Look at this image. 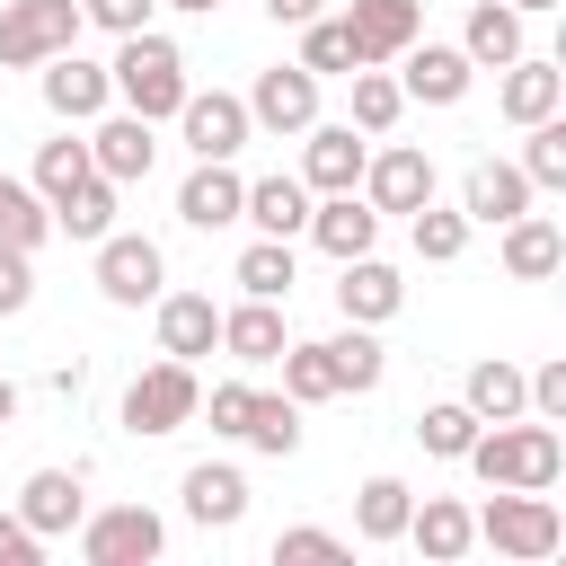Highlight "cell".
<instances>
[{
	"label": "cell",
	"instance_id": "6da1fadb",
	"mask_svg": "<svg viewBox=\"0 0 566 566\" xmlns=\"http://www.w3.org/2000/svg\"><path fill=\"white\" fill-rule=\"evenodd\" d=\"M486 486H557V469H566V442H557V424H539V416H504V424H478V442L460 451Z\"/></svg>",
	"mask_w": 566,
	"mask_h": 566
},
{
	"label": "cell",
	"instance_id": "7a4b0ae2",
	"mask_svg": "<svg viewBox=\"0 0 566 566\" xmlns=\"http://www.w3.org/2000/svg\"><path fill=\"white\" fill-rule=\"evenodd\" d=\"M124 53L106 62V80H115V97L142 115V124H168L177 106H186V53L159 35V27H133V35H115Z\"/></svg>",
	"mask_w": 566,
	"mask_h": 566
},
{
	"label": "cell",
	"instance_id": "3957f363",
	"mask_svg": "<svg viewBox=\"0 0 566 566\" xmlns=\"http://www.w3.org/2000/svg\"><path fill=\"white\" fill-rule=\"evenodd\" d=\"M469 522H478V539H486L495 557H522V566L557 557V539H566V522H557L548 486H495V495H486V513H469Z\"/></svg>",
	"mask_w": 566,
	"mask_h": 566
},
{
	"label": "cell",
	"instance_id": "277c9868",
	"mask_svg": "<svg viewBox=\"0 0 566 566\" xmlns=\"http://www.w3.org/2000/svg\"><path fill=\"white\" fill-rule=\"evenodd\" d=\"M195 398H203V380H195V363H177V354H159L150 371H133V389H124V433H142V442H159V433H177V424H195Z\"/></svg>",
	"mask_w": 566,
	"mask_h": 566
},
{
	"label": "cell",
	"instance_id": "5b68a950",
	"mask_svg": "<svg viewBox=\"0 0 566 566\" xmlns=\"http://www.w3.org/2000/svg\"><path fill=\"white\" fill-rule=\"evenodd\" d=\"M80 27H88L80 0H9V9H0V62H9V71H35V62L71 53Z\"/></svg>",
	"mask_w": 566,
	"mask_h": 566
},
{
	"label": "cell",
	"instance_id": "8992f818",
	"mask_svg": "<svg viewBox=\"0 0 566 566\" xmlns=\"http://www.w3.org/2000/svg\"><path fill=\"white\" fill-rule=\"evenodd\" d=\"M168 548V522L150 504H106V513H80V557L88 566H150Z\"/></svg>",
	"mask_w": 566,
	"mask_h": 566
},
{
	"label": "cell",
	"instance_id": "52a82bcc",
	"mask_svg": "<svg viewBox=\"0 0 566 566\" xmlns=\"http://www.w3.org/2000/svg\"><path fill=\"white\" fill-rule=\"evenodd\" d=\"M97 292H106L115 310L159 301V292H168V256H159V239H142V230H106V239H97Z\"/></svg>",
	"mask_w": 566,
	"mask_h": 566
},
{
	"label": "cell",
	"instance_id": "ba28073f",
	"mask_svg": "<svg viewBox=\"0 0 566 566\" xmlns=\"http://www.w3.org/2000/svg\"><path fill=\"white\" fill-rule=\"evenodd\" d=\"M177 133H186V150H195V159H239L256 124H248V97H230V88H186Z\"/></svg>",
	"mask_w": 566,
	"mask_h": 566
},
{
	"label": "cell",
	"instance_id": "9c48e42d",
	"mask_svg": "<svg viewBox=\"0 0 566 566\" xmlns=\"http://www.w3.org/2000/svg\"><path fill=\"white\" fill-rule=\"evenodd\" d=\"M248 124L256 133H310L318 124V80L301 71V62H274V71H256V88H248Z\"/></svg>",
	"mask_w": 566,
	"mask_h": 566
},
{
	"label": "cell",
	"instance_id": "30bf717a",
	"mask_svg": "<svg viewBox=\"0 0 566 566\" xmlns=\"http://www.w3.org/2000/svg\"><path fill=\"white\" fill-rule=\"evenodd\" d=\"M345 35H354V71L363 62H398L424 35V0H345Z\"/></svg>",
	"mask_w": 566,
	"mask_h": 566
},
{
	"label": "cell",
	"instance_id": "8fae6325",
	"mask_svg": "<svg viewBox=\"0 0 566 566\" xmlns=\"http://www.w3.org/2000/svg\"><path fill=\"white\" fill-rule=\"evenodd\" d=\"M354 195H363L380 221H389V212H416V203H433V159H424V150H407V142H398V150H371Z\"/></svg>",
	"mask_w": 566,
	"mask_h": 566
},
{
	"label": "cell",
	"instance_id": "7c38bea8",
	"mask_svg": "<svg viewBox=\"0 0 566 566\" xmlns=\"http://www.w3.org/2000/svg\"><path fill=\"white\" fill-rule=\"evenodd\" d=\"M469 80H478V62H469L460 44L416 35V44L398 53V88H407V97H424V106H460V97H469Z\"/></svg>",
	"mask_w": 566,
	"mask_h": 566
},
{
	"label": "cell",
	"instance_id": "4fadbf2b",
	"mask_svg": "<svg viewBox=\"0 0 566 566\" xmlns=\"http://www.w3.org/2000/svg\"><path fill=\"white\" fill-rule=\"evenodd\" d=\"M35 71H44V106H53L62 124H97V115L115 106L106 62H80V44H71V53H53V62H35Z\"/></svg>",
	"mask_w": 566,
	"mask_h": 566
},
{
	"label": "cell",
	"instance_id": "5bb4252c",
	"mask_svg": "<svg viewBox=\"0 0 566 566\" xmlns=\"http://www.w3.org/2000/svg\"><path fill=\"white\" fill-rule=\"evenodd\" d=\"M363 159H371V142H354V124H310L301 133V186L310 195H354Z\"/></svg>",
	"mask_w": 566,
	"mask_h": 566
},
{
	"label": "cell",
	"instance_id": "9a60e30c",
	"mask_svg": "<svg viewBox=\"0 0 566 566\" xmlns=\"http://www.w3.org/2000/svg\"><path fill=\"white\" fill-rule=\"evenodd\" d=\"M80 513H88V469H35V478L18 486V522H27L35 539L80 531Z\"/></svg>",
	"mask_w": 566,
	"mask_h": 566
},
{
	"label": "cell",
	"instance_id": "2e32d148",
	"mask_svg": "<svg viewBox=\"0 0 566 566\" xmlns=\"http://www.w3.org/2000/svg\"><path fill=\"white\" fill-rule=\"evenodd\" d=\"M150 159H159V142H150V124L124 106V115H97V133H88V168L97 177H115V186H142L150 177Z\"/></svg>",
	"mask_w": 566,
	"mask_h": 566
},
{
	"label": "cell",
	"instance_id": "e0dca14e",
	"mask_svg": "<svg viewBox=\"0 0 566 566\" xmlns=\"http://www.w3.org/2000/svg\"><path fill=\"white\" fill-rule=\"evenodd\" d=\"M239 203H248V177H239L230 159H195V177L177 186V221H186V230H230Z\"/></svg>",
	"mask_w": 566,
	"mask_h": 566
},
{
	"label": "cell",
	"instance_id": "ac0fdd59",
	"mask_svg": "<svg viewBox=\"0 0 566 566\" xmlns=\"http://www.w3.org/2000/svg\"><path fill=\"white\" fill-rule=\"evenodd\" d=\"M336 310H345L354 327H380V318H398V310H407V283H398V265H380L371 248H363V256H345V274H336Z\"/></svg>",
	"mask_w": 566,
	"mask_h": 566
},
{
	"label": "cell",
	"instance_id": "d6986e66",
	"mask_svg": "<svg viewBox=\"0 0 566 566\" xmlns=\"http://www.w3.org/2000/svg\"><path fill=\"white\" fill-rule=\"evenodd\" d=\"M283 345H292V327H283V301H256V292H239V310H221V354H230V363L265 371Z\"/></svg>",
	"mask_w": 566,
	"mask_h": 566
},
{
	"label": "cell",
	"instance_id": "ffe728a7",
	"mask_svg": "<svg viewBox=\"0 0 566 566\" xmlns=\"http://www.w3.org/2000/svg\"><path fill=\"white\" fill-rule=\"evenodd\" d=\"M150 310H159V354L203 363V354L221 345V310H212V292H159Z\"/></svg>",
	"mask_w": 566,
	"mask_h": 566
},
{
	"label": "cell",
	"instance_id": "44dd1931",
	"mask_svg": "<svg viewBox=\"0 0 566 566\" xmlns=\"http://www.w3.org/2000/svg\"><path fill=\"white\" fill-rule=\"evenodd\" d=\"M398 539H416L433 566H460V557L478 548V522H469L460 495H424V504H407V531H398Z\"/></svg>",
	"mask_w": 566,
	"mask_h": 566
},
{
	"label": "cell",
	"instance_id": "7402d4cb",
	"mask_svg": "<svg viewBox=\"0 0 566 566\" xmlns=\"http://www.w3.org/2000/svg\"><path fill=\"white\" fill-rule=\"evenodd\" d=\"M495 106H504V124H539V115H557V106H566V71H557V62H539V53H513V62H504Z\"/></svg>",
	"mask_w": 566,
	"mask_h": 566
},
{
	"label": "cell",
	"instance_id": "603a6c76",
	"mask_svg": "<svg viewBox=\"0 0 566 566\" xmlns=\"http://www.w3.org/2000/svg\"><path fill=\"white\" fill-rule=\"evenodd\" d=\"M460 212H469V221H486V230H504L513 212H531V177H522L513 159H478V168H469V186H460Z\"/></svg>",
	"mask_w": 566,
	"mask_h": 566
},
{
	"label": "cell",
	"instance_id": "cb8c5ba5",
	"mask_svg": "<svg viewBox=\"0 0 566 566\" xmlns=\"http://www.w3.org/2000/svg\"><path fill=\"white\" fill-rule=\"evenodd\" d=\"M310 239L345 265V256H363V248H380V212L363 203V195H318L310 203Z\"/></svg>",
	"mask_w": 566,
	"mask_h": 566
},
{
	"label": "cell",
	"instance_id": "d4e9b609",
	"mask_svg": "<svg viewBox=\"0 0 566 566\" xmlns=\"http://www.w3.org/2000/svg\"><path fill=\"white\" fill-rule=\"evenodd\" d=\"M557 265H566V230L548 212H513L504 221V274L513 283H548Z\"/></svg>",
	"mask_w": 566,
	"mask_h": 566
},
{
	"label": "cell",
	"instance_id": "484cf974",
	"mask_svg": "<svg viewBox=\"0 0 566 566\" xmlns=\"http://www.w3.org/2000/svg\"><path fill=\"white\" fill-rule=\"evenodd\" d=\"M177 495H186V522H203V531H230V522L248 513V478H239L230 460H195Z\"/></svg>",
	"mask_w": 566,
	"mask_h": 566
},
{
	"label": "cell",
	"instance_id": "4316f807",
	"mask_svg": "<svg viewBox=\"0 0 566 566\" xmlns=\"http://www.w3.org/2000/svg\"><path fill=\"white\" fill-rule=\"evenodd\" d=\"M310 203H318V195H310L301 177H256L248 203H239V221H256V239H301V230H310Z\"/></svg>",
	"mask_w": 566,
	"mask_h": 566
},
{
	"label": "cell",
	"instance_id": "83f0119b",
	"mask_svg": "<svg viewBox=\"0 0 566 566\" xmlns=\"http://www.w3.org/2000/svg\"><path fill=\"white\" fill-rule=\"evenodd\" d=\"M460 53H469L478 71H504V62L522 53V9H513V0H478L469 27H460Z\"/></svg>",
	"mask_w": 566,
	"mask_h": 566
},
{
	"label": "cell",
	"instance_id": "f1b7e54d",
	"mask_svg": "<svg viewBox=\"0 0 566 566\" xmlns=\"http://www.w3.org/2000/svg\"><path fill=\"white\" fill-rule=\"evenodd\" d=\"M460 407H469L478 424H504V416H531V407H522V371H513L504 354H486V363H469V380H460Z\"/></svg>",
	"mask_w": 566,
	"mask_h": 566
},
{
	"label": "cell",
	"instance_id": "f546056e",
	"mask_svg": "<svg viewBox=\"0 0 566 566\" xmlns=\"http://www.w3.org/2000/svg\"><path fill=\"white\" fill-rule=\"evenodd\" d=\"M318 345H327V363H336V398H363V389H380L389 354H380V336H371V327H354V318H345V336H318Z\"/></svg>",
	"mask_w": 566,
	"mask_h": 566
},
{
	"label": "cell",
	"instance_id": "4dcf8cb0",
	"mask_svg": "<svg viewBox=\"0 0 566 566\" xmlns=\"http://www.w3.org/2000/svg\"><path fill=\"white\" fill-rule=\"evenodd\" d=\"M239 442H248V451H265V460H292V451H301V407H292L283 389H256V398H248Z\"/></svg>",
	"mask_w": 566,
	"mask_h": 566
},
{
	"label": "cell",
	"instance_id": "1f68e13d",
	"mask_svg": "<svg viewBox=\"0 0 566 566\" xmlns=\"http://www.w3.org/2000/svg\"><path fill=\"white\" fill-rule=\"evenodd\" d=\"M115 195H124V186L88 168V177H80V186L53 203V230H71V239H106V230H115Z\"/></svg>",
	"mask_w": 566,
	"mask_h": 566
},
{
	"label": "cell",
	"instance_id": "d6a6232c",
	"mask_svg": "<svg viewBox=\"0 0 566 566\" xmlns=\"http://www.w3.org/2000/svg\"><path fill=\"white\" fill-rule=\"evenodd\" d=\"M407 504H416L407 478H363V495H354V531H363L371 548H389V539L407 531Z\"/></svg>",
	"mask_w": 566,
	"mask_h": 566
},
{
	"label": "cell",
	"instance_id": "836d02e7",
	"mask_svg": "<svg viewBox=\"0 0 566 566\" xmlns=\"http://www.w3.org/2000/svg\"><path fill=\"white\" fill-rule=\"evenodd\" d=\"M44 239H53V203H44L27 177H0V248H27V256H35Z\"/></svg>",
	"mask_w": 566,
	"mask_h": 566
},
{
	"label": "cell",
	"instance_id": "e575fe53",
	"mask_svg": "<svg viewBox=\"0 0 566 566\" xmlns=\"http://www.w3.org/2000/svg\"><path fill=\"white\" fill-rule=\"evenodd\" d=\"M230 283L256 292V301H292V283H301L292 239H256V248H239V274H230Z\"/></svg>",
	"mask_w": 566,
	"mask_h": 566
},
{
	"label": "cell",
	"instance_id": "d590c367",
	"mask_svg": "<svg viewBox=\"0 0 566 566\" xmlns=\"http://www.w3.org/2000/svg\"><path fill=\"white\" fill-rule=\"evenodd\" d=\"M513 168L531 177V195H557V186H566V124H557V115L522 124V159H513Z\"/></svg>",
	"mask_w": 566,
	"mask_h": 566
},
{
	"label": "cell",
	"instance_id": "8d00e7d4",
	"mask_svg": "<svg viewBox=\"0 0 566 566\" xmlns=\"http://www.w3.org/2000/svg\"><path fill=\"white\" fill-rule=\"evenodd\" d=\"M345 80H354V133H389L398 106H407V88L389 80V62H363V71H345Z\"/></svg>",
	"mask_w": 566,
	"mask_h": 566
},
{
	"label": "cell",
	"instance_id": "74e56055",
	"mask_svg": "<svg viewBox=\"0 0 566 566\" xmlns=\"http://www.w3.org/2000/svg\"><path fill=\"white\" fill-rule=\"evenodd\" d=\"M407 239H416V256H424V265H451V256L469 248V212H442V203H416V212H407Z\"/></svg>",
	"mask_w": 566,
	"mask_h": 566
},
{
	"label": "cell",
	"instance_id": "f35d334b",
	"mask_svg": "<svg viewBox=\"0 0 566 566\" xmlns=\"http://www.w3.org/2000/svg\"><path fill=\"white\" fill-rule=\"evenodd\" d=\"M274 363H283V398H292V407L336 398V363H327V345H283Z\"/></svg>",
	"mask_w": 566,
	"mask_h": 566
},
{
	"label": "cell",
	"instance_id": "ab89813d",
	"mask_svg": "<svg viewBox=\"0 0 566 566\" xmlns=\"http://www.w3.org/2000/svg\"><path fill=\"white\" fill-rule=\"evenodd\" d=\"M301 71H310V80H345V71H354L345 18H310V27H301Z\"/></svg>",
	"mask_w": 566,
	"mask_h": 566
},
{
	"label": "cell",
	"instance_id": "60d3db41",
	"mask_svg": "<svg viewBox=\"0 0 566 566\" xmlns=\"http://www.w3.org/2000/svg\"><path fill=\"white\" fill-rule=\"evenodd\" d=\"M80 177H88V142H71V133H62V142H44V150H35V177H27V186H35L44 203H62Z\"/></svg>",
	"mask_w": 566,
	"mask_h": 566
},
{
	"label": "cell",
	"instance_id": "b9f144b4",
	"mask_svg": "<svg viewBox=\"0 0 566 566\" xmlns=\"http://www.w3.org/2000/svg\"><path fill=\"white\" fill-rule=\"evenodd\" d=\"M416 442H424L433 460H460V451L478 442V416H469L460 398H442V407H424V416H416Z\"/></svg>",
	"mask_w": 566,
	"mask_h": 566
},
{
	"label": "cell",
	"instance_id": "7bdbcfd3",
	"mask_svg": "<svg viewBox=\"0 0 566 566\" xmlns=\"http://www.w3.org/2000/svg\"><path fill=\"white\" fill-rule=\"evenodd\" d=\"M248 398H256L248 380H221L212 398H195V416H212V433H230V442H239V424H248Z\"/></svg>",
	"mask_w": 566,
	"mask_h": 566
},
{
	"label": "cell",
	"instance_id": "ee69618b",
	"mask_svg": "<svg viewBox=\"0 0 566 566\" xmlns=\"http://www.w3.org/2000/svg\"><path fill=\"white\" fill-rule=\"evenodd\" d=\"M310 557H345V539H336V531H310V522L274 539V566H310Z\"/></svg>",
	"mask_w": 566,
	"mask_h": 566
},
{
	"label": "cell",
	"instance_id": "f6af8a7d",
	"mask_svg": "<svg viewBox=\"0 0 566 566\" xmlns=\"http://www.w3.org/2000/svg\"><path fill=\"white\" fill-rule=\"evenodd\" d=\"M35 301V265H27V248H0V318H18Z\"/></svg>",
	"mask_w": 566,
	"mask_h": 566
},
{
	"label": "cell",
	"instance_id": "bcb514c9",
	"mask_svg": "<svg viewBox=\"0 0 566 566\" xmlns=\"http://www.w3.org/2000/svg\"><path fill=\"white\" fill-rule=\"evenodd\" d=\"M150 9H159V0H80V18H88V27H106V35L150 27Z\"/></svg>",
	"mask_w": 566,
	"mask_h": 566
},
{
	"label": "cell",
	"instance_id": "7dc6e473",
	"mask_svg": "<svg viewBox=\"0 0 566 566\" xmlns=\"http://www.w3.org/2000/svg\"><path fill=\"white\" fill-rule=\"evenodd\" d=\"M35 557H44V539H35V531L18 522V504H9V513H0V566H35Z\"/></svg>",
	"mask_w": 566,
	"mask_h": 566
},
{
	"label": "cell",
	"instance_id": "c3c4849f",
	"mask_svg": "<svg viewBox=\"0 0 566 566\" xmlns=\"http://www.w3.org/2000/svg\"><path fill=\"white\" fill-rule=\"evenodd\" d=\"M265 18L274 27H310V18H327V0H265Z\"/></svg>",
	"mask_w": 566,
	"mask_h": 566
},
{
	"label": "cell",
	"instance_id": "681fc988",
	"mask_svg": "<svg viewBox=\"0 0 566 566\" xmlns=\"http://www.w3.org/2000/svg\"><path fill=\"white\" fill-rule=\"evenodd\" d=\"M0 424H18V380H0Z\"/></svg>",
	"mask_w": 566,
	"mask_h": 566
},
{
	"label": "cell",
	"instance_id": "f907efd6",
	"mask_svg": "<svg viewBox=\"0 0 566 566\" xmlns=\"http://www.w3.org/2000/svg\"><path fill=\"white\" fill-rule=\"evenodd\" d=\"M159 9H186V18H212L221 0H159Z\"/></svg>",
	"mask_w": 566,
	"mask_h": 566
},
{
	"label": "cell",
	"instance_id": "816d5d0a",
	"mask_svg": "<svg viewBox=\"0 0 566 566\" xmlns=\"http://www.w3.org/2000/svg\"><path fill=\"white\" fill-rule=\"evenodd\" d=\"M513 9H522V18H548V9H557V0H513Z\"/></svg>",
	"mask_w": 566,
	"mask_h": 566
}]
</instances>
